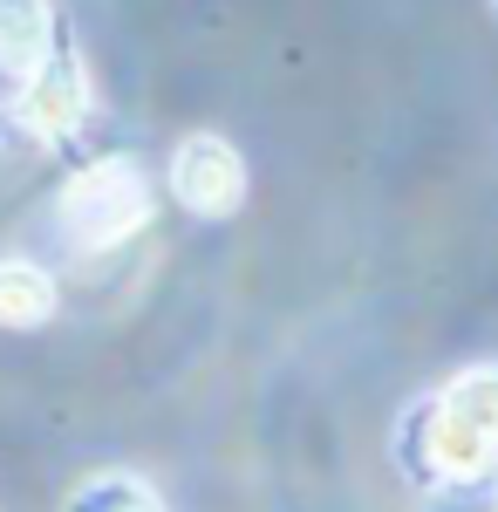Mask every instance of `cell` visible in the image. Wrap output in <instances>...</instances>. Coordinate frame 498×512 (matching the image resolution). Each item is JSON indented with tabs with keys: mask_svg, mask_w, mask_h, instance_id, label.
Here are the masks:
<instances>
[{
	"mask_svg": "<svg viewBox=\"0 0 498 512\" xmlns=\"http://www.w3.org/2000/svg\"><path fill=\"white\" fill-rule=\"evenodd\" d=\"M423 465L451 485H471L498 465V362L464 369L423 417Z\"/></svg>",
	"mask_w": 498,
	"mask_h": 512,
	"instance_id": "1",
	"label": "cell"
},
{
	"mask_svg": "<svg viewBox=\"0 0 498 512\" xmlns=\"http://www.w3.org/2000/svg\"><path fill=\"white\" fill-rule=\"evenodd\" d=\"M55 219H62L76 253H110V246H123V239H137L151 226V178L130 158H96L62 185Z\"/></svg>",
	"mask_w": 498,
	"mask_h": 512,
	"instance_id": "2",
	"label": "cell"
},
{
	"mask_svg": "<svg viewBox=\"0 0 498 512\" xmlns=\"http://www.w3.org/2000/svg\"><path fill=\"white\" fill-rule=\"evenodd\" d=\"M171 198L185 212H198V219H232L246 205V158L219 130H192L171 151Z\"/></svg>",
	"mask_w": 498,
	"mask_h": 512,
	"instance_id": "3",
	"label": "cell"
},
{
	"mask_svg": "<svg viewBox=\"0 0 498 512\" xmlns=\"http://www.w3.org/2000/svg\"><path fill=\"white\" fill-rule=\"evenodd\" d=\"M14 117H21V130H28L35 144H62V137H76L82 117H89V69H82L76 48L55 41V55H48L41 69L21 76Z\"/></svg>",
	"mask_w": 498,
	"mask_h": 512,
	"instance_id": "4",
	"label": "cell"
},
{
	"mask_svg": "<svg viewBox=\"0 0 498 512\" xmlns=\"http://www.w3.org/2000/svg\"><path fill=\"white\" fill-rule=\"evenodd\" d=\"M55 0H0V69L21 82L55 55Z\"/></svg>",
	"mask_w": 498,
	"mask_h": 512,
	"instance_id": "5",
	"label": "cell"
},
{
	"mask_svg": "<svg viewBox=\"0 0 498 512\" xmlns=\"http://www.w3.org/2000/svg\"><path fill=\"white\" fill-rule=\"evenodd\" d=\"M55 308H62V294L48 267L0 260V328H41V321H55Z\"/></svg>",
	"mask_w": 498,
	"mask_h": 512,
	"instance_id": "6",
	"label": "cell"
},
{
	"mask_svg": "<svg viewBox=\"0 0 498 512\" xmlns=\"http://www.w3.org/2000/svg\"><path fill=\"white\" fill-rule=\"evenodd\" d=\"M62 512H164V499L137 472H89L82 485H69Z\"/></svg>",
	"mask_w": 498,
	"mask_h": 512,
	"instance_id": "7",
	"label": "cell"
},
{
	"mask_svg": "<svg viewBox=\"0 0 498 512\" xmlns=\"http://www.w3.org/2000/svg\"><path fill=\"white\" fill-rule=\"evenodd\" d=\"M492 506H498V499H492Z\"/></svg>",
	"mask_w": 498,
	"mask_h": 512,
	"instance_id": "8",
	"label": "cell"
}]
</instances>
